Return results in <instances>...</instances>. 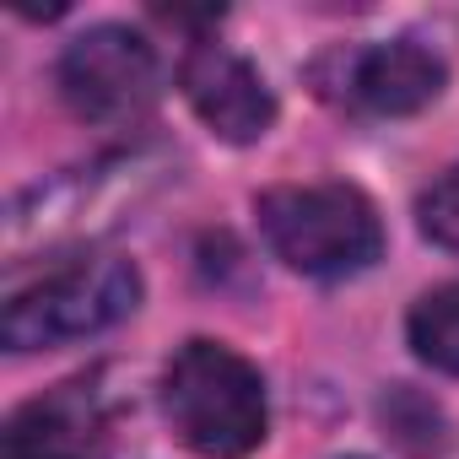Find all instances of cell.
<instances>
[{"instance_id":"6da1fadb","label":"cell","mask_w":459,"mask_h":459,"mask_svg":"<svg viewBox=\"0 0 459 459\" xmlns=\"http://www.w3.org/2000/svg\"><path fill=\"white\" fill-rule=\"evenodd\" d=\"M162 411L173 432L205 459H244L265 443L271 405L249 357L221 341H184L162 373Z\"/></svg>"},{"instance_id":"7a4b0ae2","label":"cell","mask_w":459,"mask_h":459,"mask_svg":"<svg viewBox=\"0 0 459 459\" xmlns=\"http://www.w3.org/2000/svg\"><path fill=\"white\" fill-rule=\"evenodd\" d=\"M260 233L281 265L341 281L384 255V221L351 184H281L260 195Z\"/></svg>"},{"instance_id":"8992f818","label":"cell","mask_w":459,"mask_h":459,"mask_svg":"<svg viewBox=\"0 0 459 459\" xmlns=\"http://www.w3.org/2000/svg\"><path fill=\"white\" fill-rule=\"evenodd\" d=\"M0 459H108V411L92 384H55L0 427Z\"/></svg>"},{"instance_id":"3957f363","label":"cell","mask_w":459,"mask_h":459,"mask_svg":"<svg viewBox=\"0 0 459 459\" xmlns=\"http://www.w3.org/2000/svg\"><path fill=\"white\" fill-rule=\"evenodd\" d=\"M141 303V271L119 255H76L49 265L39 281L17 287L0 314V341L12 351H44L87 341L119 325Z\"/></svg>"},{"instance_id":"ba28073f","label":"cell","mask_w":459,"mask_h":459,"mask_svg":"<svg viewBox=\"0 0 459 459\" xmlns=\"http://www.w3.org/2000/svg\"><path fill=\"white\" fill-rule=\"evenodd\" d=\"M405 330H411V346H416V357L427 368L459 378V281L421 292L411 319H405Z\"/></svg>"},{"instance_id":"277c9868","label":"cell","mask_w":459,"mask_h":459,"mask_svg":"<svg viewBox=\"0 0 459 459\" xmlns=\"http://www.w3.org/2000/svg\"><path fill=\"white\" fill-rule=\"evenodd\" d=\"M157 87H162L157 49L135 28H119V22L87 28L60 55V92H65L71 114H82L92 125L141 119L157 103Z\"/></svg>"},{"instance_id":"52a82bcc","label":"cell","mask_w":459,"mask_h":459,"mask_svg":"<svg viewBox=\"0 0 459 459\" xmlns=\"http://www.w3.org/2000/svg\"><path fill=\"white\" fill-rule=\"evenodd\" d=\"M346 92L368 114H416L443 92V60L411 39L368 44L346 60Z\"/></svg>"},{"instance_id":"9c48e42d","label":"cell","mask_w":459,"mask_h":459,"mask_svg":"<svg viewBox=\"0 0 459 459\" xmlns=\"http://www.w3.org/2000/svg\"><path fill=\"white\" fill-rule=\"evenodd\" d=\"M421 233H427L437 249L459 255V168L443 173V178L421 195Z\"/></svg>"},{"instance_id":"5b68a950","label":"cell","mask_w":459,"mask_h":459,"mask_svg":"<svg viewBox=\"0 0 459 459\" xmlns=\"http://www.w3.org/2000/svg\"><path fill=\"white\" fill-rule=\"evenodd\" d=\"M178 87H184L189 108L200 114V125L233 146H249L276 125V98H271L265 76L221 44H195L184 55Z\"/></svg>"}]
</instances>
